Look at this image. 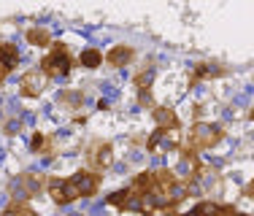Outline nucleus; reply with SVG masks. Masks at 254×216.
<instances>
[{"instance_id": "6", "label": "nucleus", "mask_w": 254, "mask_h": 216, "mask_svg": "<svg viewBox=\"0 0 254 216\" xmlns=\"http://www.w3.org/2000/svg\"><path fill=\"white\" fill-rule=\"evenodd\" d=\"M16 65H19V52H16V46L0 41V84L5 81V76H8Z\"/></svg>"}, {"instance_id": "3", "label": "nucleus", "mask_w": 254, "mask_h": 216, "mask_svg": "<svg viewBox=\"0 0 254 216\" xmlns=\"http://www.w3.org/2000/svg\"><path fill=\"white\" fill-rule=\"evenodd\" d=\"M222 138H225V133H222V127H216V124H195V127L187 133V154L208 152V149H214Z\"/></svg>"}, {"instance_id": "17", "label": "nucleus", "mask_w": 254, "mask_h": 216, "mask_svg": "<svg viewBox=\"0 0 254 216\" xmlns=\"http://www.w3.org/2000/svg\"><path fill=\"white\" fill-rule=\"evenodd\" d=\"M246 195H249V197H252V200H254V181L249 184V187H246Z\"/></svg>"}, {"instance_id": "18", "label": "nucleus", "mask_w": 254, "mask_h": 216, "mask_svg": "<svg viewBox=\"0 0 254 216\" xmlns=\"http://www.w3.org/2000/svg\"><path fill=\"white\" fill-rule=\"evenodd\" d=\"M249 119H254V108H252V111H249Z\"/></svg>"}, {"instance_id": "1", "label": "nucleus", "mask_w": 254, "mask_h": 216, "mask_svg": "<svg viewBox=\"0 0 254 216\" xmlns=\"http://www.w3.org/2000/svg\"><path fill=\"white\" fill-rule=\"evenodd\" d=\"M100 187V176L92 170H78L70 178H54L49 181V195L57 206H68L78 197H92Z\"/></svg>"}, {"instance_id": "5", "label": "nucleus", "mask_w": 254, "mask_h": 216, "mask_svg": "<svg viewBox=\"0 0 254 216\" xmlns=\"http://www.w3.org/2000/svg\"><path fill=\"white\" fill-rule=\"evenodd\" d=\"M46 81H49V79H46L41 70H30V73L22 76L19 89H22V95H25V98H38V95L46 89Z\"/></svg>"}, {"instance_id": "13", "label": "nucleus", "mask_w": 254, "mask_h": 216, "mask_svg": "<svg viewBox=\"0 0 254 216\" xmlns=\"http://www.w3.org/2000/svg\"><path fill=\"white\" fill-rule=\"evenodd\" d=\"M41 184H44V178L38 176V173H25V176H22V187H25V195H33V192H38L41 189Z\"/></svg>"}, {"instance_id": "15", "label": "nucleus", "mask_w": 254, "mask_h": 216, "mask_svg": "<svg viewBox=\"0 0 254 216\" xmlns=\"http://www.w3.org/2000/svg\"><path fill=\"white\" fill-rule=\"evenodd\" d=\"M3 216H38V214L30 211L27 206H22V203H16V206H8V211H5Z\"/></svg>"}, {"instance_id": "19", "label": "nucleus", "mask_w": 254, "mask_h": 216, "mask_svg": "<svg viewBox=\"0 0 254 216\" xmlns=\"http://www.w3.org/2000/svg\"><path fill=\"white\" fill-rule=\"evenodd\" d=\"M238 216H246V214H238Z\"/></svg>"}, {"instance_id": "9", "label": "nucleus", "mask_w": 254, "mask_h": 216, "mask_svg": "<svg viewBox=\"0 0 254 216\" xmlns=\"http://www.w3.org/2000/svg\"><path fill=\"white\" fill-rule=\"evenodd\" d=\"M154 119H157V127L160 130H171V127H179V119L171 108H157L154 111Z\"/></svg>"}, {"instance_id": "14", "label": "nucleus", "mask_w": 254, "mask_h": 216, "mask_svg": "<svg viewBox=\"0 0 254 216\" xmlns=\"http://www.w3.org/2000/svg\"><path fill=\"white\" fill-rule=\"evenodd\" d=\"M216 73H219V70H211V65H197L195 73H192V84H197L200 79H205V76L211 79V76H216Z\"/></svg>"}, {"instance_id": "8", "label": "nucleus", "mask_w": 254, "mask_h": 216, "mask_svg": "<svg viewBox=\"0 0 254 216\" xmlns=\"http://www.w3.org/2000/svg\"><path fill=\"white\" fill-rule=\"evenodd\" d=\"M135 57V52L130 49V46H114L111 52H108V62L114 65V68H125V65H130V59Z\"/></svg>"}, {"instance_id": "12", "label": "nucleus", "mask_w": 254, "mask_h": 216, "mask_svg": "<svg viewBox=\"0 0 254 216\" xmlns=\"http://www.w3.org/2000/svg\"><path fill=\"white\" fill-rule=\"evenodd\" d=\"M33 152L44 154V157H52V138H46L44 133L33 135Z\"/></svg>"}, {"instance_id": "10", "label": "nucleus", "mask_w": 254, "mask_h": 216, "mask_svg": "<svg viewBox=\"0 0 254 216\" xmlns=\"http://www.w3.org/2000/svg\"><path fill=\"white\" fill-rule=\"evenodd\" d=\"M27 41L33 46H49L52 44V33L44 30V27H33V30H27Z\"/></svg>"}, {"instance_id": "16", "label": "nucleus", "mask_w": 254, "mask_h": 216, "mask_svg": "<svg viewBox=\"0 0 254 216\" xmlns=\"http://www.w3.org/2000/svg\"><path fill=\"white\" fill-rule=\"evenodd\" d=\"M208 216H238V211H235V208H230V206H219V203H216L214 211H211Z\"/></svg>"}, {"instance_id": "7", "label": "nucleus", "mask_w": 254, "mask_h": 216, "mask_svg": "<svg viewBox=\"0 0 254 216\" xmlns=\"http://www.w3.org/2000/svg\"><path fill=\"white\" fill-rule=\"evenodd\" d=\"M89 162H92L95 170H106V167H111V162H114V146H111V143H100V146H95L92 154H89Z\"/></svg>"}, {"instance_id": "11", "label": "nucleus", "mask_w": 254, "mask_h": 216, "mask_svg": "<svg viewBox=\"0 0 254 216\" xmlns=\"http://www.w3.org/2000/svg\"><path fill=\"white\" fill-rule=\"evenodd\" d=\"M78 62H81L84 68H100L103 54H100L98 49H84V52H81V57H78Z\"/></svg>"}, {"instance_id": "4", "label": "nucleus", "mask_w": 254, "mask_h": 216, "mask_svg": "<svg viewBox=\"0 0 254 216\" xmlns=\"http://www.w3.org/2000/svg\"><path fill=\"white\" fill-rule=\"evenodd\" d=\"M181 143H184V138H181L179 127H171V130H160V127H157L154 133L149 135L146 149H149V154L160 157V154H171V152H176V149H181Z\"/></svg>"}, {"instance_id": "2", "label": "nucleus", "mask_w": 254, "mask_h": 216, "mask_svg": "<svg viewBox=\"0 0 254 216\" xmlns=\"http://www.w3.org/2000/svg\"><path fill=\"white\" fill-rule=\"evenodd\" d=\"M73 68H76V57L70 54V49L65 44L52 46L49 54L41 59V73H44L46 79H63V76H68Z\"/></svg>"}]
</instances>
